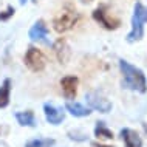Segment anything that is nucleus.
<instances>
[{
  "instance_id": "f257e3e1",
  "label": "nucleus",
  "mask_w": 147,
  "mask_h": 147,
  "mask_svg": "<svg viewBox=\"0 0 147 147\" xmlns=\"http://www.w3.org/2000/svg\"><path fill=\"white\" fill-rule=\"evenodd\" d=\"M119 70L122 73V87L127 90L146 93L147 91V79L138 67L132 65L125 59H119Z\"/></svg>"
},
{
  "instance_id": "f03ea898",
  "label": "nucleus",
  "mask_w": 147,
  "mask_h": 147,
  "mask_svg": "<svg viewBox=\"0 0 147 147\" xmlns=\"http://www.w3.org/2000/svg\"><path fill=\"white\" fill-rule=\"evenodd\" d=\"M147 22V6H144L141 2L135 3L133 16H132V30L127 34V42L135 43L140 42L144 36V23Z\"/></svg>"
},
{
  "instance_id": "7ed1b4c3",
  "label": "nucleus",
  "mask_w": 147,
  "mask_h": 147,
  "mask_svg": "<svg viewBox=\"0 0 147 147\" xmlns=\"http://www.w3.org/2000/svg\"><path fill=\"white\" fill-rule=\"evenodd\" d=\"M78 22H79V13L73 6L67 5L53 17V28L56 33L62 34L70 31Z\"/></svg>"
},
{
  "instance_id": "20e7f679",
  "label": "nucleus",
  "mask_w": 147,
  "mask_h": 147,
  "mask_svg": "<svg viewBox=\"0 0 147 147\" xmlns=\"http://www.w3.org/2000/svg\"><path fill=\"white\" fill-rule=\"evenodd\" d=\"M93 19L102 26V28L110 30V31L118 30L119 25H121V20L116 19V17H113V16L110 14L109 6L107 5H99L96 9L93 11Z\"/></svg>"
},
{
  "instance_id": "39448f33",
  "label": "nucleus",
  "mask_w": 147,
  "mask_h": 147,
  "mask_svg": "<svg viewBox=\"0 0 147 147\" xmlns=\"http://www.w3.org/2000/svg\"><path fill=\"white\" fill-rule=\"evenodd\" d=\"M23 62L28 67L31 71L34 73H39V71H43L47 67V57L45 54L42 53L39 48L36 47H30L25 53V57H23Z\"/></svg>"
},
{
  "instance_id": "423d86ee",
  "label": "nucleus",
  "mask_w": 147,
  "mask_h": 147,
  "mask_svg": "<svg viewBox=\"0 0 147 147\" xmlns=\"http://www.w3.org/2000/svg\"><path fill=\"white\" fill-rule=\"evenodd\" d=\"M85 101H87V104L90 105V109H94L101 113H109L110 110H112V102H110L105 96H102L101 93H96V91L87 93Z\"/></svg>"
},
{
  "instance_id": "0eeeda50",
  "label": "nucleus",
  "mask_w": 147,
  "mask_h": 147,
  "mask_svg": "<svg viewBox=\"0 0 147 147\" xmlns=\"http://www.w3.org/2000/svg\"><path fill=\"white\" fill-rule=\"evenodd\" d=\"M28 37L33 42H42L48 43V26H47L45 20H37L28 31Z\"/></svg>"
},
{
  "instance_id": "6e6552de",
  "label": "nucleus",
  "mask_w": 147,
  "mask_h": 147,
  "mask_svg": "<svg viewBox=\"0 0 147 147\" xmlns=\"http://www.w3.org/2000/svg\"><path fill=\"white\" fill-rule=\"evenodd\" d=\"M43 113H45L47 121L53 125H59L65 119V112L61 107H56L54 104H50V102L43 104Z\"/></svg>"
},
{
  "instance_id": "1a4fd4ad",
  "label": "nucleus",
  "mask_w": 147,
  "mask_h": 147,
  "mask_svg": "<svg viewBox=\"0 0 147 147\" xmlns=\"http://www.w3.org/2000/svg\"><path fill=\"white\" fill-rule=\"evenodd\" d=\"M78 78L76 76H65L61 79V87H62V93L68 101L76 98V93H78Z\"/></svg>"
},
{
  "instance_id": "9d476101",
  "label": "nucleus",
  "mask_w": 147,
  "mask_h": 147,
  "mask_svg": "<svg viewBox=\"0 0 147 147\" xmlns=\"http://www.w3.org/2000/svg\"><path fill=\"white\" fill-rule=\"evenodd\" d=\"M53 51L54 54H56V59L59 61V63H67L70 57V47L68 43H67L65 39L59 37L56 42L53 43Z\"/></svg>"
},
{
  "instance_id": "9b49d317",
  "label": "nucleus",
  "mask_w": 147,
  "mask_h": 147,
  "mask_svg": "<svg viewBox=\"0 0 147 147\" xmlns=\"http://www.w3.org/2000/svg\"><path fill=\"white\" fill-rule=\"evenodd\" d=\"M121 138L124 141L125 147H142V140L138 135L136 130L132 129H122L121 130Z\"/></svg>"
},
{
  "instance_id": "f8f14e48",
  "label": "nucleus",
  "mask_w": 147,
  "mask_h": 147,
  "mask_svg": "<svg viewBox=\"0 0 147 147\" xmlns=\"http://www.w3.org/2000/svg\"><path fill=\"white\" fill-rule=\"evenodd\" d=\"M65 109L76 118H85L91 113V109L90 107H85L84 104L81 102H76V101H67L65 104Z\"/></svg>"
},
{
  "instance_id": "ddd939ff",
  "label": "nucleus",
  "mask_w": 147,
  "mask_h": 147,
  "mask_svg": "<svg viewBox=\"0 0 147 147\" xmlns=\"http://www.w3.org/2000/svg\"><path fill=\"white\" fill-rule=\"evenodd\" d=\"M9 96H11V79L6 78L0 85V109H5L9 104Z\"/></svg>"
},
{
  "instance_id": "4468645a",
  "label": "nucleus",
  "mask_w": 147,
  "mask_h": 147,
  "mask_svg": "<svg viewBox=\"0 0 147 147\" xmlns=\"http://www.w3.org/2000/svg\"><path fill=\"white\" fill-rule=\"evenodd\" d=\"M16 119H17V122L23 127H36V116L31 110L16 113Z\"/></svg>"
},
{
  "instance_id": "2eb2a0df",
  "label": "nucleus",
  "mask_w": 147,
  "mask_h": 147,
  "mask_svg": "<svg viewBox=\"0 0 147 147\" xmlns=\"http://www.w3.org/2000/svg\"><path fill=\"white\" fill-rule=\"evenodd\" d=\"M94 136L98 138V140H104V141H110L113 140V132L107 127L102 121L96 122V127H94Z\"/></svg>"
},
{
  "instance_id": "dca6fc26",
  "label": "nucleus",
  "mask_w": 147,
  "mask_h": 147,
  "mask_svg": "<svg viewBox=\"0 0 147 147\" xmlns=\"http://www.w3.org/2000/svg\"><path fill=\"white\" fill-rule=\"evenodd\" d=\"M53 138H36V140H31L25 144V147H53L54 146Z\"/></svg>"
},
{
  "instance_id": "f3484780",
  "label": "nucleus",
  "mask_w": 147,
  "mask_h": 147,
  "mask_svg": "<svg viewBox=\"0 0 147 147\" xmlns=\"http://www.w3.org/2000/svg\"><path fill=\"white\" fill-rule=\"evenodd\" d=\"M14 13H16L14 6H8L6 9H3L2 13H0V22H6V20H9V19L14 16Z\"/></svg>"
},
{
  "instance_id": "a211bd4d",
  "label": "nucleus",
  "mask_w": 147,
  "mask_h": 147,
  "mask_svg": "<svg viewBox=\"0 0 147 147\" xmlns=\"http://www.w3.org/2000/svg\"><path fill=\"white\" fill-rule=\"evenodd\" d=\"M91 146L93 147H110V146H102V144H99V142H91Z\"/></svg>"
},
{
  "instance_id": "6ab92c4d",
  "label": "nucleus",
  "mask_w": 147,
  "mask_h": 147,
  "mask_svg": "<svg viewBox=\"0 0 147 147\" xmlns=\"http://www.w3.org/2000/svg\"><path fill=\"white\" fill-rule=\"evenodd\" d=\"M26 2H28V0H19V3H20V5H25Z\"/></svg>"
},
{
  "instance_id": "aec40b11",
  "label": "nucleus",
  "mask_w": 147,
  "mask_h": 147,
  "mask_svg": "<svg viewBox=\"0 0 147 147\" xmlns=\"http://www.w3.org/2000/svg\"><path fill=\"white\" fill-rule=\"evenodd\" d=\"M81 2H82V3H91L93 0H81Z\"/></svg>"
},
{
  "instance_id": "412c9836",
  "label": "nucleus",
  "mask_w": 147,
  "mask_h": 147,
  "mask_svg": "<svg viewBox=\"0 0 147 147\" xmlns=\"http://www.w3.org/2000/svg\"><path fill=\"white\" fill-rule=\"evenodd\" d=\"M142 127H144V130H146V133H147V124H142Z\"/></svg>"
}]
</instances>
